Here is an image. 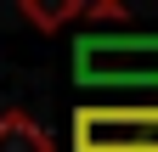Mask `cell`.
Returning <instances> with one entry per match:
<instances>
[{"mask_svg":"<svg viewBox=\"0 0 158 152\" xmlns=\"http://www.w3.org/2000/svg\"><path fill=\"white\" fill-rule=\"evenodd\" d=\"M73 79L90 90H158V34H79Z\"/></svg>","mask_w":158,"mask_h":152,"instance_id":"obj_1","label":"cell"},{"mask_svg":"<svg viewBox=\"0 0 158 152\" xmlns=\"http://www.w3.org/2000/svg\"><path fill=\"white\" fill-rule=\"evenodd\" d=\"M73 152H158V107L90 102L73 113Z\"/></svg>","mask_w":158,"mask_h":152,"instance_id":"obj_2","label":"cell"},{"mask_svg":"<svg viewBox=\"0 0 158 152\" xmlns=\"http://www.w3.org/2000/svg\"><path fill=\"white\" fill-rule=\"evenodd\" d=\"M0 152H56V141H51V130L40 118L6 113V118H0Z\"/></svg>","mask_w":158,"mask_h":152,"instance_id":"obj_3","label":"cell"}]
</instances>
